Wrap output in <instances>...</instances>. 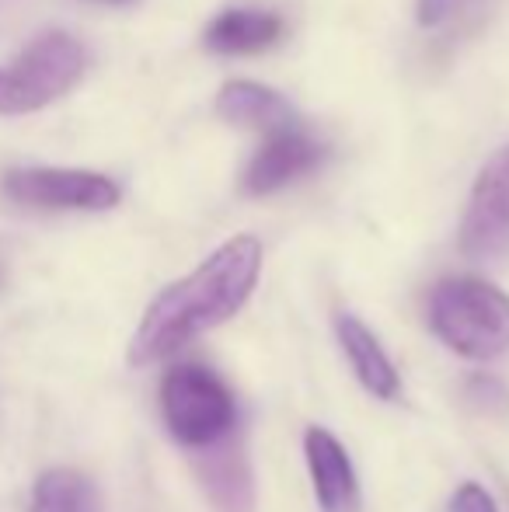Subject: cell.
I'll list each match as a JSON object with an SVG mask.
<instances>
[{
	"instance_id": "cell-12",
	"label": "cell",
	"mask_w": 509,
	"mask_h": 512,
	"mask_svg": "<svg viewBox=\"0 0 509 512\" xmlns=\"http://www.w3.org/2000/svg\"><path fill=\"white\" fill-rule=\"evenodd\" d=\"M279 39H283V18L272 11H252V7L217 14L206 28V46L220 56H252L276 46Z\"/></svg>"
},
{
	"instance_id": "cell-2",
	"label": "cell",
	"mask_w": 509,
	"mask_h": 512,
	"mask_svg": "<svg viewBox=\"0 0 509 512\" xmlns=\"http://www.w3.org/2000/svg\"><path fill=\"white\" fill-rule=\"evenodd\" d=\"M429 324L450 352L489 363L509 349V297L475 276L443 279L429 297Z\"/></svg>"
},
{
	"instance_id": "cell-7",
	"label": "cell",
	"mask_w": 509,
	"mask_h": 512,
	"mask_svg": "<svg viewBox=\"0 0 509 512\" xmlns=\"http://www.w3.org/2000/svg\"><path fill=\"white\" fill-rule=\"evenodd\" d=\"M304 457L321 512H363L356 467L349 460L346 446L332 432L321 429V425H311L304 432Z\"/></svg>"
},
{
	"instance_id": "cell-4",
	"label": "cell",
	"mask_w": 509,
	"mask_h": 512,
	"mask_svg": "<svg viewBox=\"0 0 509 512\" xmlns=\"http://www.w3.org/2000/svg\"><path fill=\"white\" fill-rule=\"evenodd\" d=\"M84 46L67 32H42L25 53L0 67V115L39 112L84 77Z\"/></svg>"
},
{
	"instance_id": "cell-13",
	"label": "cell",
	"mask_w": 509,
	"mask_h": 512,
	"mask_svg": "<svg viewBox=\"0 0 509 512\" xmlns=\"http://www.w3.org/2000/svg\"><path fill=\"white\" fill-rule=\"evenodd\" d=\"M28 512H102V502L88 474L74 467H53L35 481Z\"/></svg>"
},
{
	"instance_id": "cell-3",
	"label": "cell",
	"mask_w": 509,
	"mask_h": 512,
	"mask_svg": "<svg viewBox=\"0 0 509 512\" xmlns=\"http://www.w3.org/2000/svg\"><path fill=\"white\" fill-rule=\"evenodd\" d=\"M161 415L175 443L210 450L234 432L238 405L210 366L178 363L161 377Z\"/></svg>"
},
{
	"instance_id": "cell-16",
	"label": "cell",
	"mask_w": 509,
	"mask_h": 512,
	"mask_svg": "<svg viewBox=\"0 0 509 512\" xmlns=\"http://www.w3.org/2000/svg\"><path fill=\"white\" fill-rule=\"evenodd\" d=\"M102 4H129V0H102Z\"/></svg>"
},
{
	"instance_id": "cell-14",
	"label": "cell",
	"mask_w": 509,
	"mask_h": 512,
	"mask_svg": "<svg viewBox=\"0 0 509 512\" xmlns=\"http://www.w3.org/2000/svg\"><path fill=\"white\" fill-rule=\"evenodd\" d=\"M496 0H419V25L422 28H450L478 21L492 11Z\"/></svg>"
},
{
	"instance_id": "cell-5",
	"label": "cell",
	"mask_w": 509,
	"mask_h": 512,
	"mask_svg": "<svg viewBox=\"0 0 509 512\" xmlns=\"http://www.w3.org/2000/svg\"><path fill=\"white\" fill-rule=\"evenodd\" d=\"M4 196L28 209H81L105 213L119 206V185L95 171L74 168H14L4 175Z\"/></svg>"
},
{
	"instance_id": "cell-9",
	"label": "cell",
	"mask_w": 509,
	"mask_h": 512,
	"mask_svg": "<svg viewBox=\"0 0 509 512\" xmlns=\"http://www.w3.org/2000/svg\"><path fill=\"white\" fill-rule=\"evenodd\" d=\"M335 335H339V345H342V352H346L353 373L360 377V384L381 401L398 398L401 394L398 370H394L391 356H387L384 345L377 342L374 331L356 314H339L335 317Z\"/></svg>"
},
{
	"instance_id": "cell-15",
	"label": "cell",
	"mask_w": 509,
	"mask_h": 512,
	"mask_svg": "<svg viewBox=\"0 0 509 512\" xmlns=\"http://www.w3.org/2000/svg\"><path fill=\"white\" fill-rule=\"evenodd\" d=\"M450 512H499V506H496V499L478 485V481H468V485H461L454 492V499H450Z\"/></svg>"
},
{
	"instance_id": "cell-6",
	"label": "cell",
	"mask_w": 509,
	"mask_h": 512,
	"mask_svg": "<svg viewBox=\"0 0 509 512\" xmlns=\"http://www.w3.org/2000/svg\"><path fill=\"white\" fill-rule=\"evenodd\" d=\"M461 251L471 262L509 255V150L496 154L478 175L461 223Z\"/></svg>"
},
{
	"instance_id": "cell-10",
	"label": "cell",
	"mask_w": 509,
	"mask_h": 512,
	"mask_svg": "<svg viewBox=\"0 0 509 512\" xmlns=\"http://www.w3.org/2000/svg\"><path fill=\"white\" fill-rule=\"evenodd\" d=\"M203 460V485L217 512H255V485H252V467L248 457L231 436L224 443L210 446Z\"/></svg>"
},
{
	"instance_id": "cell-8",
	"label": "cell",
	"mask_w": 509,
	"mask_h": 512,
	"mask_svg": "<svg viewBox=\"0 0 509 512\" xmlns=\"http://www.w3.org/2000/svg\"><path fill=\"white\" fill-rule=\"evenodd\" d=\"M321 161V147L304 133V129L290 126L269 133L265 147L252 157L245 171V192L248 196H269L279 192L283 185L304 178L307 171H314Z\"/></svg>"
},
{
	"instance_id": "cell-1",
	"label": "cell",
	"mask_w": 509,
	"mask_h": 512,
	"mask_svg": "<svg viewBox=\"0 0 509 512\" xmlns=\"http://www.w3.org/2000/svg\"><path fill=\"white\" fill-rule=\"evenodd\" d=\"M258 272H262V244L252 234L224 241L189 276L175 279L150 300L129 342V366L161 363L182 345L231 321L252 297Z\"/></svg>"
},
{
	"instance_id": "cell-11",
	"label": "cell",
	"mask_w": 509,
	"mask_h": 512,
	"mask_svg": "<svg viewBox=\"0 0 509 512\" xmlns=\"http://www.w3.org/2000/svg\"><path fill=\"white\" fill-rule=\"evenodd\" d=\"M217 115L231 126L262 129V133H279L293 126V108L279 91L252 81H231L217 95Z\"/></svg>"
}]
</instances>
